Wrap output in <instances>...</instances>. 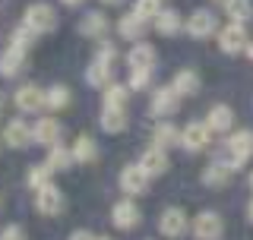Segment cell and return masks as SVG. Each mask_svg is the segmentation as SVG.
Masks as SVG:
<instances>
[{
    "label": "cell",
    "mask_w": 253,
    "mask_h": 240,
    "mask_svg": "<svg viewBox=\"0 0 253 240\" xmlns=\"http://www.w3.org/2000/svg\"><path fill=\"white\" fill-rule=\"evenodd\" d=\"M174 142H180V130L171 123V120H162V123L152 130V146L168 149V146H174Z\"/></svg>",
    "instance_id": "obj_26"
},
{
    "label": "cell",
    "mask_w": 253,
    "mask_h": 240,
    "mask_svg": "<svg viewBox=\"0 0 253 240\" xmlns=\"http://www.w3.org/2000/svg\"><path fill=\"white\" fill-rule=\"evenodd\" d=\"M225 16L237 26H244V19L253 16V0H228L225 3Z\"/></svg>",
    "instance_id": "obj_28"
},
{
    "label": "cell",
    "mask_w": 253,
    "mask_h": 240,
    "mask_svg": "<svg viewBox=\"0 0 253 240\" xmlns=\"http://www.w3.org/2000/svg\"><path fill=\"white\" fill-rule=\"evenodd\" d=\"M206 123H209V130H215V133H228L234 126V111L228 105H212L209 114H206Z\"/></svg>",
    "instance_id": "obj_20"
},
{
    "label": "cell",
    "mask_w": 253,
    "mask_h": 240,
    "mask_svg": "<svg viewBox=\"0 0 253 240\" xmlns=\"http://www.w3.org/2000/svg\"><path fill=\"white\" fill-rule=\"evenodd\" d=\"M215 29H218V16L212 13V10L200 6V10L190 13V19H187V32H190L193 38H206V35H212Z\"/></svg>",
    "instance_id": "obj_13"
},
{
    "label": "cell",
    "mask_w": 253,
    "mask_h": 240,
    "mask_svg": "<svg viewBox=\"0 0 253 240\" xmlns=\"http://www.w3.org/2000/svg\"><path fill=\"white\" fill-rule=\"evenodd\" d=\"M60 3H67V6H76V3H83V0H60Z\"/></svg>",
    "instance_id": "obj_38"
},
{
    "label": "cell",
    "mask_w": 253,
    "mask_h": 240,
    "mask_svg": "<svg viewBox=\"0 0 253 240\" xmlns=\"http://www.w3.org/2000/svg\"><path fill=\"white\" fill-rule=\"evenodd\" d=\"M35 209L42 215H60L63 212V190L57 183H47V187L35 190Z\"/></svg>",
    "instance_id": "obj_9"
},
{
    "label": "cell",
    "mask_w": 253,
    "mask_h": 240,
    "mask_svg": "<svg viewBox=\"0 0 253 240\" xmlns=\"http://www.w3.org/2000/svg\"><path fill=\"white\" fill-rule=\"evenodd\" d=\"M225 234V221L215 209H203L200 215L193 218V237L196 240H221Z\"/></svg>",
    "instance_id": "obj_4"
},
{
    "label": "cell",
    "mask_w": 253,
    "mask_h": 240,
    "mask_svg": "<svg viewBox=\"0 0 253 240\" xmlns=\"http://www.w3.org/2000/svg\"><path fill=\"white\" fill-rule=\"evenodd\" d=\"M155 29H158V35H177L184 29V19H180L177 10H162L155 16Z\"/></svg>",
    "instance_id": "obj_27"
},
{
    "label": "cell",
    "mask_w": 253,
    "mask_h": 240,
    "mask_svg": "<svg viewBox=\"0 0 253 240\" xmlns=\"http://www.w3.org/2000/svg\"><path fill=\"white\" fill-rule=\"evenodd\" d=\"M221 3H228V0H221Z\"/></svg>",
    "instance_id": "obj_45"
},
{
    "label": "cell",
    "mask_w": 253,
    "mask_h": 240,
    "mask_svg": "<svg viewBox=\"0 0 253 240\" xmlns=\"http://www.w3.org/2000/svg\"><path fill=\"white\" fill-rule=\"evenodd\" d=\"M22 26H29L35 35H42V32H51L57 26V10H54L51 3H44V0H38V3H29L26 13H22Z\"/></svg>",
    "instance_id": "obj_2"
},
{
    "label": "cell",
    "mask_w": 253,
    "mask_h": 240,
    "mask_svg": "<svg viewBox=\"0 0 253 240\" xmlns=\"http://www.w3.org/2000/svg\"><path fill=\"white\" fill-rule=\"evenodd\" d=\"M108 29H111V22H108V16L101 13V10H89L83 19H79V32L89 35V38H101Z\"/></svg>",
    "instance_id": "obj_19"
},
{
    "label": "cell",
    "mask_w": 253,
    "mask_h": 240,
    "mask_svg": "<svg viewBox=\"0 0 253 240\" xmlns=\"http://www.w3.org/2000/svg\"><path fill=\"white\" fill-rule=\"evenodd\" d=\"M174 92L180 95V98H187V95H196L200 92V76H196V70H177L171 79Z\"/></svg>",
    "instance_id": "obj_22"
},
{
    "label": "cell",
    "mask_w": 253,
    "mask_h": 240,
    "mask_svg": "<svg viewBox=\"0 0 253 240\" xmlns=\"http://www.w3.org/2000/svg\"><path fill=\"white\" fill-rule=\"evenodd\" d=\"M70 240H98L92 234V231H85V228H79V231H73V234H70Z\"/></svg>",
    "instance_id": "obj_37"
},
{
    "label": "cell",
    "mask_w": 253,
    "mask_h": 240,
    "mask_svg": "<svg viewBox=\"0 0 253 240\" xmlns=\"http://www.w3.org/2000/svg\"><path fill=\"white\" fill-rule=\"evenodd\" d=\"M0 108H3V92H0Z\"/></svg>",
    "instance_id": "obj_42"
},
{
    "label": "cell",
    "mask_w": 253,
    "mask_h": 240,
    "mask_svg": "<svg viewBox=\"0 0 253 240\" xmlns=\"http://www.w3.org/2000/svg\"><path fill=\"white\" fill-rule=\"evenodd\" d=\"M228 152H231V167L237 171L241 164H247L250 158H253V130H247V126H241V130H234L231 136H228Z\"/></svg>",
    "instance_id": "obj_3"
},
{
    "label": "cell",
    "mask_w": 253,
    "mask_h": 240,
    "mask_svg": "<svg viewBox=\"0 0 253 240\" xmlns=\"http://www.w3.org/2000/svg\"><path fill=\"white\" fill-rule=\"evenodd\" d=\"M133 13H136L139 19H155V16L162 13V6H158V0H136V3H133Z\"/></svg>",
    "instance_id": "obj_34"
},
{
    "label": "cell",
    "mask_w": 253,
    "mask_h": 240,
    "mask_svg": "<svg viewBox=\"0 0 253 240\" xmlns=\"http://www.w3.org/2000/svg\"><path fill=\"white\" fill-rule=\"evenodd\" d=\"M32 133H35V142H38V146L54 149V146H60L63 126H60L54 117H38V120H35V126H32Z\"/></svg>",
    "instance_id": "obj_12"
},
{
    "label": "cell",
    "mask_w": 253,
    "mask_h": 240,
    "mask_svg": "<svg viewBox=\"0 0 253 240\" xmlns=\"http://www.w3.org/2000/svg\"><path fill=\"white\" fill-rule=\"evenodd\" d=\"M155 47L149 41H136L130 47V54H126V63H130V70H152L155 67Z\"/></svg>",
    "instance_id": "obj_17"
},
{
    "label": "cell",
    "mask_w": 253,
    "mask_h": 240,
    "mask_svg": "<svg viewBox=\"0 0 253 240\" xmlns=\"http://www.w3.org/2000/svg\"><path fill=\"white\" fill-rule=\"evenodd\" d=\"M117 60V47L111 44V41H105L98 47V54H95V60L89 63V70H85V79H89L92 85H108L114 82V67L111 63Z\"/></svg>",
    "instance_id": "obj_1"
},
{
    "label": "cell",
    "mask_w": 253,
    "mask_h": 240,
    "mask_svg": "<svg viewBox=\"0 0 253 240\" xmlns=\"http://www.w3.org/2000/svg\"><path fill=\"white\" fill-rule=\"evenodd\" d=\"M0 240H26V231L19 225H3L0 228Z\"/></svg>",
    "instance_id": "obj_36"
},
{
    "label": "cell",
    "mask_w": 253,
    "mask_h": 240,
    "mask_svg": "<svg viewBox=\"0 0 253 240\" xmlns=\"http://www.w3.org/2000/svg\"><path fill=\"white\" fill-rule=\"evenodd\" d=\"M139 167L149 174V177H158V174H165V171H168V152L158 149V146L142 149V155H139Z\"/></svg>",
    "instance_id": "obj_16"
},
{
    "label": "cell",
    "mask_w": 253,
    "mask_h": 240,
    "mask_svg": "<svg viewBox=\"0 0 253 240\" xmlns=\"http://www.w3.org/2000/svg\"><path fill=\"white\" fill-rule=\"evenodd\" d=\"M149 180H152V177H149V174L139 167V161L136 164H126L124 171H121V190L130 199L139 196V193H146V190H149Z\"/></svg>",
    "instance_id": "obj_8"
},
{
    "label": "cell",
    "mask_w": 253,
    "mask_h": 240,
    "mask_svg": "<svg viewBox=\"0 0 253 240\" xmlns=\"http://www.w3.org/2000/svg\"><path fill=\"white\" fill-rule=\"evenodd\" d=\"M180 108V95L174 92V85H158L152 92V114L155 117H171Z\"/></svg>",
    "instance_id": "obj_14"
},
{
    "label": "cell",
    "mask_w": 253,
    "mask_h": 240,
    "mask_svg": "<svg viewBox=\"0 0 253 240\" xmlns=\"http://www.w3.org/2000/svg\"><path fill=\"white\" fill-rule=\"evenodd\" d=\"M22 67H26V51H16V47L0 51V76H16Z\"/></svg>",
    "instance_id": "obj_25"
},
{
    "label": "cell",
    "mask_w": 253,
    "mask_h": 240,
    "mask_svg": "<svg viewBox=\"0 0 253 240\" xmlns=\"http://www.w3.org/2000/svg\"><path fill=\"white\" fill-rule=\"evenodd\" d=\"M3 142L13 146V149H22V146H29V142H35V133H32V126L22 117H13L3 130Z\"/></svg>",
    "instance_id": "obj_15"
},
{
    "label": "cell",
    "mask_w": 253,
    "mask_h": 240,
    "mask_svg": "<svg viewBox=\"0 0 253 240\" xmlns=\"http://www.w3.org/2000/svg\"><path fill=\"white\" fill-rule=\"evenodd\" d=\"M209 123L206 120H190V123L180 130V146H184L187 152H203L206 146H209Z\"/></svg>",
    "instance_id": "obj_6"
},
{
    "label": "cell",
    "mask_w": 253,
    "mask_h": 240,
    "mask_svg": "<svg viewBox=\"0 0 253 240\" xmlns=\"http://www.w3.org/2000/svg\"><path fill=\"white\" fill-rule=\"evenodd\" d=\"M117 32H121V38H126V41H139L142 32H146V19H139L136 13H124L121 22H117Z\"/></svg>",
    "instance_id": "obj_21"
},
{
    "label": "cell",
    "mask_w": 253,
    "mask_h": 240,
    "mask_svg": "<svg viewBox=\"0 0 253 240\" xmlns=\"http://www.w3.org/2000/svg\"><path fill=\"white\" fill-rule=\"evenodd\" d=\"M126 95H130V85H126V82H111L108 89H105V105H111V108H124Z\"/></svg>",
    "instance_id": "obj_31"
},
{
    "label": "cell",
    "mask_w": 253,
    "mask_h": 240,
    "mask_svg": "<svg viewBox=\"0 0 253 240\" xmlns=\"http://www.w3.org/2000/svg\"><path fill=\"white\" fill-rule=\"evenodd\" d=\"M250 190H253V171H250Z\"/></svg>",
    "instance_id": "obj_41"
},
{
    "label": "cell",
    "mask_w": 253,
    "mask_h": 240,
    "mask_svg": "<svg viewBox=\"0 0 253 240\" xmlns=\"http://www.w3.org/2000/svg\"><path fill=\"white\" fill-rule=\"evenodd\" d=\"M130 89H149V85H152V70H130Z\"/></svg>",
    "instance_id": "obj_35"
},
{
    "label": "cell",
    "mask_w": 253,
    "mask_h": 240,
    "mask_svg": "<svg viewBox=\"0 0 253 240\" xmlns=\"http://www.w3.org/2000/svg\"><path fill=\"white\" fill-rule=\"evenodd\" d=\"M139 218H142V212H139V205L133 202L130 196L117 199L114 209H111V221H114V228H121V231H133L139 225Z\"/></svg>",
    "instance_id": "obj_7"
},
{
    "label": "cell",
    "mask_w": 253,
    "mask_h": 240,
    "mask_svg": "<svg viewBox=\"0 0 253 240\" xmlns=\"http://www.w3.org/2000/svg\"><path fill=\"white\" fill-rule=\"evenodd\" d=\"M67 105H70V89H67V85H51V89H47V101H44V108L60 111V108H67Z\"/></svg>",
    "instance_id": "obj_32"
},
{
    "label": "cell",
    "mask_w": 253,
    "mask_h": 240,
    "mask_svg": "<svg viewBox=\"0 0 253 240\" xmlns=\"http://www.w3.org/2000/svg\"><path fill=\"white\" fill-rule=\"evenodd\" d=\"M70 149H73L76 161H95V155H98V149H95V142L89 139V136H76V142Z\"/></svg>",
    "instance_id": "obj_29"
},
{
    "label": "cell",
    "mask_w": 253,
    "mask_h": 240,
    "mask_svg": "<svg viewBox=\"0 0 253 240\" xmlns=\"http://www.w3.org/2000/svg\"><path fill=\"white\" fill-rule=\"evenodd\" d=\"M98 240H111V237H105V234H101V237H98Z\"/></svg>",
    "instance_id": "obj_44"
},
{
    "label": "cell",
    "mask_w": 253,
    "mask_h": 240,
    "mask_svg": "<svg viewBox=\"0 0 253 240\" xmlns=\"http://www.w3.org/2000/svg\"><path fill=\"white\" fill-rule=\"evenodd\" d=\"M247 218L253 221V199H250V205H247Z\"/></svg>",
    "instance_id": "obj_39"
},
{
    "label": "cell",
    "mask_w": 253,
    "mask_h": 240,
    "mask_svg": "<svg viewBox=\"0 0 253 240\" xmlns=\"http://www.w3.org/2000/svg\"><path fill=\"white\" fill-rule=\"evenodd\" d=\"M32 44H35V32H32L29 26H16L13 35H10V47H16V51H29Z\"/></svg>",
    "instance_id": "obj_30"
},
{
    "label": "cell",
    "mask_w": 253,
    "mask_h": 240,
    "mask_svg": "<svg viewBox=\"0 0 253 240\" xmlns=\"http://www.w3.org/2000/svg\"><path fill=\"white\" fill-rule=\"evenodd\" d=\"M98 123H101V130H105V133H121L124 126H126V111H124V108H111V105H105V108H101Z\"/></svg>",
    "instance_id": "obj_23"
},
{
    "label": "cell",
    "mask_w": 253,
    "mask_h": 240,
    "mask_svg": "<svg viewBox=\"0 0 253 240\" xmlns=\"http://www.w3.org/2000/svg\"><path fill=\"white\" fill-rule=\"evenodd\" d=\"M250 38H247V29L237 26V22H228L225 29L218 32V47L225 54H237V51H247Z\"/></svg>",
    "instance_id": "obj_10"
},
{
    "label": "cell",
    "mask_w": 253,
    "mask_h": 240,
    "mask_svg": "<svg viewBox=\"0 0 253 240\" xmlns=\"http://www.w3.org/2000/svg\"><path fill=\"white\" fill-rule=\"evenodd\" d=\"M13 101H16V108H19V111H42L44 101H47V89H38L35 82H26V85L16 89Z\"/></svg>",
    "instance_id": "obj_11"
},
{
    "label": "cell",
    "mask_w": 253,
    "mask_h": 240,
    "mask_svg": "<svg viewBox=\"0 0 253 240\" xmlns=\"http://www.w3.org/2000/svg\"><path fill=\"white\" fill-rule=\"evenodd\" d=\"M231 174H234L231 161H209L203 167V183L206 187H225L231 180Z\"/></svg>",
    "instance_id": "obj_18"
},
{
    "label": "cell",
    "mask_w": 253,
    "mask_h": 240,
    "mask_svg": "<svg viewBox=\"0 0 253 240\" xmlns=\"http://www.w3.org/2000/svg\"><path fill=\"white\" fill-rule=\"evenodd\" d=\"M247 57H250V60H253V41H250V44H247Z\"/></svg>",
    "instance_id": "obj_40"
},
{
    "label": "cell",
    "mask_w": 253,
    "mask_h": 240,
    "mask_svg": "<svg viewBox=\"0 0 253 240\" xmlns=\"http://www.w3.org/2000/svg\"><path fill=\"white\" fill-rule=\"evenodd\" d=\"M187 228H193V225H190L187 212H184V209H177V205L165 209V212H162V218H158V231H162L165 237H171V240L184 237V234H187Z\"/></svg>",
    "instance_id": "obj_5"
},
{
    "label": "cell",
    "mask_w": 253,
    "mask_h": 240,
    "mask_svg": "<svg viewBox=\"0 0 253 240\" xmlns=\"http://www.w3.org/2000/svg\"><path fill=\"white\" fill-rule=\"evenodd\" d=\"M73 161L76 158H73V149L70 146H54V149H47V155H44V164L51 167V171H70Z\"/></svg>",
    "instance_id": "obj_24"
},
{
    "label": "cell",
    "mask_w": 253,
    "mask_h": 240,
    "mask_svg": "<svg viewBox=\"0 0 253 240\" xmlns=\"http://www.w3.org/2000/svg\"><path fill=\"white\" fill-rule=\"evenodd\" d=\"M105 3H121V0H105Z\"/></svg>",
    "instance_id": "obj_43"
},
{
    "label": "cell",
    "mask_w": 253,
    "mask_h": 240,
    "mask_svg": "<svg viewBox=\"0 0 253 240\" xmlns=\"http://www.w3.org/2000/svg\"><path fill=\"white\" fill-rule=\"evenodd\" d=\"M51 167H47L44 161L42 164H32L29 167V187H35V190H42V187H47V183H51Z\"/></svg>",
    "instance_id": "obj_33"
}]
</instances>
